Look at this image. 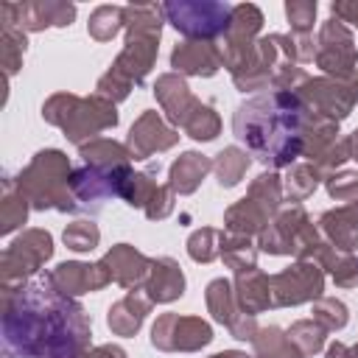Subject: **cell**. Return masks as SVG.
Segmentation results:
<instances>
[{
  "mask_svg": "<svg viewBox=\"0 0 358 358\" xmlns=\"http://www.w3.org/2000/svg\"><path fill=\"white\" fill-rule=\"evenodd\" d=\"M330 193L336 199H352L358 193V173H341L338 179L330 182Z\"/></svg>",
  "mask_w": 358,
  "mask_h": 358,
  "instance_id": "cell-17",
  "label": "cell"
},
{
  "mask_svg": "<svg viewBox=\"0 0 358 358\" xmlns=\"http://www.w3.org/2000/svg\"><path fill=\"white\" fill-rule=\"evenodd\" d=\"M173 140H176V134L168 131V129L157 120V115H143L140 123L131 129V137H129V143H131L137 159L148 157L154 148H168V145H173Z\"/></svg>",
  "mask_w": 358,
  "mask_h": 358,
  "instance_id": "cell-7",
  "label": "cell"
},
{
  "mask_svg": "<svg viewBox=\"0 0 358 358\" xmlns=\"http://www.w3.org/2000/svg\"><path fill=\"white\" fill-rule=\"evenodd\" d=\"M126 22V8H117V6H101L92 11L90 17V34L101 42L112 39L117 34V28Z\"/></svg>",
  "mask_w": 358,
  "mask_h": 358,
  "instance_id": "cell-13",
  "label": "cell"
},
{
  "mask_svg": "<svg viewBox=\"0 0 358 358\" xmlns=\"http://www.w3.org/2000/svg\"><path fill=\"white\" fill-rule=\"evenodd\" d=\"M171 64L182 73H193V76H213L221 64V50L215 45H210L207 39H187L182 42L173 56Z\"/></svg>",
  "mask_w": 358,
  "mask_h": 358,
  "instance_id": "cell-6",
  "label": "cell"
},
{
  "mask_svg": "<svg viewBox=\"0 0 358 358\" xmlns=\"http://www.w3.org/2000/svg\"><path fill=\"white\" fill-rule=\"evenodd\" d=\"M168 22L190 39H213L227 34L232 8L227 3H165L162 6Z\"/></svg>",
  "mask_w": 358,
  "mask_h": 358,
  "instance_id": "cell-3",
  "label": "cell"
},
{
  "mask_svg": "<svg viewBox=\"0 0 358 358\" xmlns=\"http://www.w3.org/2000/svg\"><path fill=\"white\" fill-rule=\"evenodd\" d=\"M87 358H126L120 347H101L95 350V355H87Z\"/></svg>",
  "mask_w": 358,
  "mask_h": 358,
  "instance_id": "cell-20",
  "label": "cell"
},
{
  "mask_svg": "<svg viewBox=\"0 0 358 358\" xmlns=\"http://www.w3.org/2000/svg\"><path fill=\"white\" fill-rule=\"evenodd\" d=\"M213 235H215L213 229H201V232H196V235L190 238V255H193L196 260H210V257H215V252L207 249V241H210Z\"/></svg>",
  "mask_w": 358,
  "mask_h": 358,
  "instance_id": "cell-18",
  "label": "cell"
},
{
  "mask_svg": "<svg viewBox=\"0 0 358 358\" xmlns=\"http://www.w3.org/2000/svg\"><path fill=\"white\" fill-rule=\"evenodd\" d=\"M20 14V22L28 28H42V25H70L76 17V6L70 3H25L14 6Z\"/></svg>",
  "mask_w": 358,
  "mask_h": 358,
  "instance_id": "cell-8",
  "label": "cell"
},
{
  "mask_svg": "<svg viewBox=\"0 0 358 358\" xmlns=\"http://www.w3.org/2000/svg\"><path fill=\"white\" fill-rule=\"evenodd\" d=\"M285 14L294 22V28L308 36V28H310V22L316 17V3H310V0H305V3H285Z\"/></svg>",
  "mask_w": 358,
  "mask_h": 358,
  "instance_id": "cell-16",
  "label": "cell"
},
{
  "mask_svg": "<svg viewBox=\"0 0 358 358\" xmlns=\"http://www.w3.org/2000/svg\"><path fill=\"white\" fill-rule=\"evenodd\" d=\"M64 241H67L70 249H76V252H87V249L95 246V241H98V229H95L92 224H87V221H78V224H73L70 229H64Z\"/></svg>",
  "mask_w": 358,
  "mask_h": 358,
  "instance_id": "cell-15",
  "label": "cell"
},
{
  "mask_svg": "<svg viewBox=\"0 0 358 358\" xmlns=\"http://www.w3.org/2000/svg\"><path fill=\"white\" fill-rule=\"evenodd\" d=\"M213 358H246V355H241V352H221V355H213Z\"/></svg>",
  "mask_w": 358,
  "mask_h": 358,
  "instance_id": "cell-21",
  "label": "cell"
},
{
  "mask_svg": "<svg viewBox=\"0 0 358 358\" xmlns=\"http://www.w3.org/2000/svg\"><path fill=\"white\" fill-rule=\"evenodd\" d=\"M271 282L280 291V296H277L280 305H288V302L294 305V302L310 299V296H316L322 291V274H319L316 266H308V263H299V266L277 274Z\"/></svg>",
  "mask_w": 358,
  "mask_h": 358,
  "instance_id": "cell-5",
  "label": "cell"
},
{
  "mask_svg": "<svg viewBox=\"0 0 358 358\" xmlns=\"http://www.w3.org/2000/svg\"><path fill=\"white\" fill-rule=\"evenodd\" d=\"M352 145H355V159H358V131H355V137H352Z\"/></svg>",
  "mask_w": 358,
  "mask_h": 358,
  "instance_id": "cell-22",
  "label": "cell"
},
{
  "mask_svg": "<svg viewBox=\"0 0 358 358\" xmlns=\"http://www.w3.org/2000/svg\"><path fill=\"white\" fill-rule=\"evenodd\" d=\"M316 62L319 67L338 73V76H350L355 62H358V50L352 48V36L350 31L341 25V20H327L322 34H319V50H316Z\"/></svg>",
  "mask_w": 358,
  "mask_h": 358,
  "instance_id": "cell-4",
  "label": "cell"
},
{
  "mask_svg": "<svg viewBox=\"0 0 358 358\" xmlns=\"http://www.w3.org/2000/svg\"><path fill=\"white\" fill-rule=\"evenodd\" d=\"M154 268H157V274H154V282L148 285L151 299L168 302V299L179 296L182 288H185V280H182V271L176 268V263L173 260H159V263H154Z\"/></svg>",
  "mask_w": 358,
  "mask_h": 358,
  "instance_id": "cell-11",
  "label": "cell"
},
{
  "mask_svg": "<svg viewBox=\"0 0 358 358\" xmlns=\"http://www.w3.org/2000/svg\"><path fill=\"white\" fill-rule=\"evenodd\" d=\"M221 159H218V182L221 185H235L238 179H241V173L246 171V165H249V159L238 151V148H227L224 154H218Z\"/></svg>",
  "mask_w": 358,
  "mask_h": 358,
  "instance_id": "cell-14",
  "label": "cell"
},
{
  "mask_svg": "<svg viewBox=\"0 0 358 358\" xmlns=\"http://www.w3.org/2000/svg\"><path fill=\"white\" fill-rule=\"evenodd\" d=\"M305 106L299 95L277 90L271 95H257L238 106L235 134L252 148V154L266 165H288L299 157L305 143Z\"/></svg>",
  "mask_w": 358,
  "mask_h": 358,
  "instance_id": "cell-2",
  "label": "cell"
},
{
  "mask_svg": "<svg viewBox=\"0 0 358 358\" xmlns=\"http://www.w3.org/2000/svg\"><path fill=\"white\" fill-rule=\"evenodd\" d=\"M48 280H36L20 296V310L6 305V347L31 358L39 333H48V358H76L87 344L90 324L81 305L64 299Z\"/></svg>",
  "mask_w": 358,
  "mask_h": 358,
  "instance_id": "cell-1",
  "label": "cell"
},
{
  "mask_svg": "<svg viewBox=\"0 0 358 358\" xmlns=\"http://www.w3.org/2000/svg\"><path fill=\"white\" fill-rule=\"evenodd\" d=\"M103 268V263L98 266H81V263H64L59 266V271L53 274V280H64V288L70 294H81V291H92L98 285L106 282V274H98Z\"/></svg>",
  "mask_w": 358,
  "mask_h": 358,
  "instance_id": "cell-10",
  "label": "cell"
},
{
  "mask_svg": "<svg viewBox=\"0 0 358 358\" xmlns=\"http://www.w3.org/2000/svg\"><path fill=\"white\" fill-rule=\"evenodd\" d=\"M207 168H210V162L201 157V154H193V151H187L173 168H171V179H173V187L179 190V193H190L196 185H199V179L207 173Z\"/></svg>",
  "mask_w": 358,
  "mask_h": 358,
  "instance_id": "cell-12",
  "label": "cell"
},
{
  "mask_svg": "<svg viewBox=\"0 0 358 358\" xmlns=\"http://www.w3.org/2000/svg\"><path fill=\"white\" fill-rule=\"evenodd\" d=\"M333 14L336 20H344V22H352L358 25V3H333Z\"/></svg>",
  "mask_w": 358,
  "mask_h": 358,
  "instance_id": "cell-19",
  "label": "cell"
},
{
  "mask_svg": "<svg viewBox=\"0 0 358 358\" xmlns=\"http://www.w3.org/2000/svg\"><path fill=\"white\" fill-rule=\"evenodd\" d=\"M308 95H313L324 112L344 117L350 112V106L358 101V84H350L341 90L330 81H308Z\"/></svg>",
  "mask_w": 358,
  "mask_h": 358,
  "instance_id": "cell-9",
  "label": "cell"
}]
</instances>
